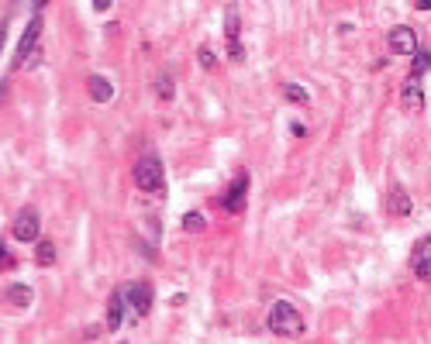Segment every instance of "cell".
Listing matches in <instances>:
<instances>
[{"label": "cell", "mask_w": 431, "mask_h": 344, "mask_svg": "<svg viewBox=\"0 0 431 344\" xmlns=\"http://www.w3.org/2000/svg\"><path fill=\"white\" fill-rule=\"evenodd\" d=\"M269 330H273L276 337H304L307 323H304V317L297 313L294 303L276 299V306L269 310Z\"/></svg>", "instance_id": "1"}, {"label": "cell", "mask_w": 431, "mask_h": 344, "mask_svg": "<svg viewBox=\"0 0 431 344\" xmlns=\"http://www.w3.org/2000/svg\"><path fill=\"white\" fill-rule=\"evenodd\" d=\"M42 18L35 14L32 21H28V28H25V35H21V45H18V52H14V62H11V69L18 73V69H32L35 62H38V38H42Z\"/></svg>", "instance_id": "2"}, {"label": "cell", "mask_w": 431, "mask_h": 344, "mask_svg": "<svg viewBox=\"0 0 431 344\" xmlns=\"http://www.w3.org/2000/svg\"><path fill=\"white\" fill-rule=\"evenodd\" d=\"M135 183H138V190H145V193H162V186H166V172H162V162L155 159V155H145V159H138L135 162Z\"/></svg>", "instance_id": "3"}, {"label": "cell", "mask_w": 431, "mask_h": 344, "mask_svg": "<svg viewBox=\"0 0 431 344\" xmlns=\"http://www.w3.org/2000/svg\"><path fill=\"white\" fill-rule=\"evenodd\" d=\"M118 293H121L124 310H128L135 320H138V317H148V310H152V286H148V282H128V286H121Z\"/></svg>", "instance_id": "4"}, {"label": "cell", "mask_w": 431, "mask_h": 344, "mask_svg": "<svg viewBox=\"0 0 431 344\" xmlns=\"http://www.w3.org/2000/svg\"><path fill=\"white\" fill-rule=\"evenodd\" d=\"M38 231H42V217H38V210H35V207H25V210L14 217V227H11L14 241L32 244V241H38Z\"/></svg>", "instance_id": "5"}, {"label": "cell", "mask_w": 431, "mask_h": 344, "mask_svg": "<svg viewBox=\"0 0 431 344\" xmlns=\"http://www.w3.org/2000/svg\"><path fill=\"white\" fill-rule=\"evenodd\" d=\"M410 268H414V275H417L421 282H431V234L414 244V251H410Z\"/></svg>", "instance_id": "6"}, {"label": "cell", "mask_w": 431, "mask_h": 344, "mask_svg": "<svg viewBox=\"0 0 431 344\" xmlns=\"http://www.w3.org/2000/svg\"><path fill=\"white\" fill-rule=\"evenodd\" d=\"M245 196H249V176H245V172H239V176H235V183L228 186V193L221 196V207H225L228 214H239V210L245 207Z\"/></svg>", "instance_id": "7"}, {"label": "cell", "mask_w": 431, "mask_h": 344, "mask_svg": "<svg viewBox=\"0 0 431 344\" xmlns=\"http://www.w3.org/2000/svg\"><path fill=\"white\" fill-rule=\"evenodd\" d=\"M386 45H390L393 56H414V52H417V35H414V28H404V25H400V28L390 32Z\"/></svg>", "instance_id": "8"}, {"label": "cell", "mask_w": 431, "mask_h": 344, "mask_svg": "<svg viewBox=\"0 0 431 344\" xmlns=\"http://www.w3.org/2000/svg\"><path fill=\"white\" fill-rule=\"evenodd\" d=\"M383 207H386L390 217H407V214H410V196H407V190H404V186H390L386 196H383Z\"/></svg>", "instance_id": "9"}, {"label": "cell", "mask_w": 431, "mask_h": 344, "mask_svg": "<svg viewBox=\"0 0 431 344\" xmlns=\"http://www.w3.org/2000/svg\"><path fill=\"white\" fill-rule=\"evenodd\" d=\"M87 90H90V100H93V104H107V100L114 97V83H111L107 76H100V73H93V76L87 80Z\"/></svg>", "instance_id": "10"}, {"label": "cell", "mask_w": 431, "mask_h": 344, "mask_svg": "<svg viewBox=\"0 0 431 344\" xmlns=\"http://www.w3.org/2000/svg\"><path fill=\"white\" fill-rule=\"evenodd\" d=\"M400 104L407 111H421L424 107V90H421V80H407L404 90H400Z\"/></svg>", "instance_id": "11"}, {"label": "cell", "mask_w": 431, "mask_h": 344, "mask_svg": "<svg viewBox=\"0 0 431 344\" xmlns=\"http://www.w3.org/2000/svg\"><path fill=\"white\" fill-rule=\"evenodd\" d=\"M4 299H11V306L25 310V306H32L35 289H32V286H25V282H14V286H8V289H4Z\"/></svg>", "instance_id": "12"}, {"label": "cell", "mask_w": 431, "mask_h": 344, "mask_svg": "<svg viewBox=\"0 0 431 344\" xmlns=\"http://www.w3.org/2000/svg\"><path fill=\"white\" fill-rule=\"evenodd\" d=\"M121 317H124V303H121V293H111V303H107V330H118L121 327Z\"/></svg>", "instance_id": "13"}, {"label": "cell", "mask_w": 431, "mask_h": 344, "mask_svg": "<svg viewBox=\"0 0 431 344\" xmlns=\"http://www.w3.org/2000/svg\"><path fill=\"white\" fill-rule=\"evenodd\" d=\"M428 69H431V52L417 49V52H414V66H410V76H407V80H421Z\"/></svg>", "instance_id": "14"}, {"label": "cell", "mask_w": 431, "mask_h": 344, "mask_svg": "<svg viewBox=\"0 0 431 344\" xmlns=\"http://www.w3.org/2000/svg\"><path fill=\"white\" fill-rule=\"evenodd\" d=\"M283 97H287L290 104H297V107H307V104H311V93H307L304 87H297V83H283Z\"/></svg>", "instance_id": "15"}, {"label": "cell", "mask_w": 431, "mask_h": 344, "mask_svg": "<svg viewBox=\"0 0 431 344\" xmlns=\"http://www.w3.org/2000/svg\"><path fill=\"white\" fill-rule=\"evenodd\" d=\"M35 262L45 268V265H56V241H38L35 244Z\"/></svg>", "instance_id": "16"}, {"label": "cell", "mask_w": 431, "mask_h": 344, "mask_svg": "<svg viewBox=\"0 0 431 344\" xmlns=\"http://www.w3.org/2000/svg\"><path fill=\"white\" fill-rule=\"evenodd\" d=\"M239 32H242V21H239V8L232 4V8H228V25H225L228 42H239Z\"/></svg>", "instance_id": "17"}, {"label": "cell", "mask_w": 431, "mask_h": 344, "mask_svg": "<svg viewBox=\"0 0 431 344\" xmlns=\"http://www.w3.org/2000/svg\"><path fill=\"white\" fill-rule=\"evenodd\" d=\"M155 93H159V100H173V97H176V87H173V80H169V76H159V83H155Z\"/></svg>", "instance_id": "18"}, {"label": "cell", "mask_w": 431, "mask_h": 344, "mask_svg": "<svg viewBox=\"0 0 431 344\" xmlns=\"http://www.w3.org/2000/svg\"><path fill=\"white\" fill-rule=\"evenodd\" d=\"M207 227V220H203V214H197V210H190L186 217H183V231H203Z\"/></svg>", "instance_id": "19"}, {"label": "cell", "mask_w": 431, "mask_h": 344, "mask_svg": "<svg viewBox=\"0 0 431 344\" xmlns=\"http://www.w3.org/2000/svg\"><path fill=\"white\" fill-rule=\"evenodd\" d=\"M197 59H200V66H203V69H214V62H218V59H214V52H210V45H200Z\"/></svg>", "instance_id": "20"}, {"label": "cell", "mask_w": 431, "mask_h": 344, "mask_svg": "<svg viewBox=\"0 0 431 344\" xmlns=\"http://www.w3.org/2000/svg\"><path fill=\"white\" fill-rule=\"evenodd\" d=\"M228 59H232V62H242V59H245V49H242V42H228Z\"/></svg>", "instance_id": "21"}, {"label": "cell", "mask_w": 431, "mask_h": 344, "mask_svg": "<svg viewBox=\"0 0 431 344\" xmlns=\"http://www.w3.org/2000/svg\"><path fill=\"white\" fill-rule=\"evenodd\" d=\"M290 131H294V135H297V138H304V135H307V128H304V124H297V121H294V124H290Z\"/></svg>", "instance_id": "22"}, {"label": "cell", "mask_w": 431, "mask_h": 344, "mask_svg": "<svg viewBox=\"0 0 431 344\" xmlns=\"http://www.w3.org/2000/svg\"><path fill=\"white\" fill-rule=\"evenodd\" d=\"M4 38H8V25L0 21V49H4Z\"/></svg>", "instance_id": "23"}, {"label": "cell", "mask_w": 431, "mask_h": 344, "mask_svg": "<svg viewBox=\"0 0 431 344\" xmlns=\"http://www.w3.org/2000/svg\"><path fill=\"white\" fill-rule=\"evenodd\" d=\"M4 97H8V83H0V104H4Z\"/></svg>", "instance_id": "24"}]
</instances>
